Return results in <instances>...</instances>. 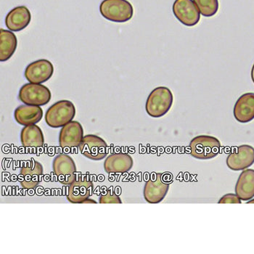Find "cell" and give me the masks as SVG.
Wrapping results in <instances>:
<instances>
[{"mask_svg": "<svg viewBox=\"0 0 254 254\" xmlns=\"http://www.w3.org/2000/svg\"><path fill=\"white\" fill-rule=\"evenodd\" d=\"M54 73L53 64L48 60L41 59L30 64L25 70V77L33 84H42L51 78Z\"/></svg>", "mask_w": 254, "mask_h": 254, "instance_id": "11", "label": "cell"}, {"mask_svg": "<svg viewBox=\"0 0 254 254\" xmlns=\"http://www.w3.org/2000/svg\"><path fill=\"white\" fill-rule=\"evenodd\" d=\"M226 164L233 171H241L248 169L254 164V148L249 145L237 147L227 156Z\"/></svg>", "mask_w": 254, "mask_h": 254, "instance_id": "10", "label": "cell"}, {"mask_svg": "<svg viewBox=\"0 0 254 254\" xmlns=\"http://www.w3.org/2000/svg\"><path fill=\"white\" fill-rule=\"evenodd\" d=\"M42 172L43 167L38 161L34 159L27 161L20 169V185L25 189H34L38 186Z\"/></svg>", "mask_w": 254, "mask_h": 254, "instance_id": "14", "label": "cell"}, {"mask_svg": "<svg viewBox=\"0 0 254 254\" xmlns=\"http://www.w3.org/2000/svg\"><path fill=\"white\" fill-rule=\"evenodd\" d=\"M93 183L87 175H80L68 187L67 199L71 203H83L92 195Z\"/></svg>", "mask_w": 254, "mask_h": 254, "instance_id": "12", "label": "cell"}, {"mask_svg": "<svg viewBox=\"0 0 254 254\" xmlns=\"http://www.w3.org/2000/svg\"><path fill=\"white\" fill-rule=\"evenodd\" d=\"M19 100L29 106H42L50 103L51 92L48 87L41 84H26L20 88Z\"/></svg>", "mask_w": 254, "mask_h": 254, "instance_id": "5", "label": "cell"}, {"mask_svg": "<svg viewBox=\"0 0 254 254\" xmlns=\"http://www.w3.org/2000/svg\"><path fill=\"white\" fill-rule=\"evenodd\" d=\"M190 154L196 159L209 160L220 153L221 142L217 138L208 135L194 137L190 142Z\"/></svg>", "mask_w": 254, "mask_h": 254, "instance_id": "4", "label": "cell"}, {"mask_svg": "<svg viewBox=\"0 0 254 254\" xmlns=\"http://www.w3.org/2000/svg\"><path fill=\"white\" fill-rule=\"evenodd\" d=\"M233 114L240 123L246 124L254 119V93L248 92L241 95L235 103Z\"/></svg>", "mask_w": 254, "mask_h": 254, "instance_id": "15", "label": "cell"}, {"mask_svg": "<svg viewBox=\"0 0 254 254\" xmlns=\"http://www.w3.org/2000/svg\"><path fill=\"white\" fill-rule=\"evenodd\" d=\"M55 175L59 182L65 186H70L76 180V166L71 157L66 154H60L53 162Z\"/></svg>", "mask_w": 254, "mask_h": 254, "instance_id": "9", "label": "cell"}, {"mask_svg": "<svg viewBox=\"0 0 254 254\" xmlns=\"http://www.w3.org/2000/svg\"><path fill=\"white\" fill-rule=\"evenodd\" d=\"M172 91L166 87L153 89L145 103V111L150 117L161 118L165 116L173 105Z\"/></svg>", "mask_w": 254, "mask_h": 254, "instance_id": "1", "label": "cell"}, {"mask_svg": "<svg viewBox=\"0 0 254 254\" xmlns=\"http://www.w3.org/2000/svg\"><path fill=\"white\" fill-rule=\"evenodd\" d=\"M134 161L127 153H114L107 157L104 162V169L108 174L126 173L132 169Z\"/></svg>", "mask_w": 254, "mask_h": 254, "instance_id": "17", "label": "cell"}, {"mask_svg": "<svg viewBox=\"0 0 254 254\" xmlns=\"http://www.w3.org/2000/svg\"><path fill=\"white\" fill-rule=\"evenodd\" d=\"M199 12L204 17H212L219 10L218 0H193Z\"/></svg>", "mask_w": 254, "mask_h": 254, "instance_id": "22", "label": "cell"}, {"mask_svg": "<svg viewBox=\"0 0 254 254\" xmlns=\"http://www.w3.org/2000/svg\"><path fill=\"white\" fill-rule=\"evenodd\" d=\"M84 137V130L78 122H70L60 131L59 144L63 148L78 147Z\"/></svg>", "mask_w": 254, "mask_h": 254, "instance_id": "13", "label": "cell"}, {"mask_svg": "<svg viewBox=\"0 0 254 254\" xmlns=\"http://www.w3.org/2000/svg\"><path fill=\"white\" fill-rule=\"evenodd\" d=\"M172 10L177 19L188 27L195 26L200 21V13L193 0H175Z\"/></svg>", "mask_w": 254, "mask_h": 254, "instance_id": "8", "label": "cell"}, {"mask_svg": "<svg viewBox=\"0 0 254 254\" xmlns=\"http://www.w3.org/2000/svg\"><path fill=\"white\" fill-rule=\"evenodd\" d=\"M100 203H122V200L119 196L114 194L111 195L110 192L106 195H101L100 197Z\"/></svg>", "mask_w": 254, "mask_h": 254, "instance_id": "23", "label": "cell"}, {"mask_svg": "<svg viewBox=\"0 0 254 254\" xmlns=\"http://www.w3.org/2000/svg\"><path fill=\"white\" fill-rule=\"evenodd\" d=\"M151 178L144 187V198L147 203L156 204L164 200L169 190V183L164 180L163 174H152Z\"/></svg>", "mask_w": 254, "mask_h": 254, "instance_id": "7", "label": "cell"}, {"mask_svg": "<svg viewBox=\"0 0 254 254\" xmlns=\"http://www.w3.org/2000/svg\"><path fill=\"white\" fill-rule=\"evenodd\" d=\"M247 203H249V204H250V203H254V199H251L250 200H249V201L247 202Z\"/></svg>", "mask_w": 254, "mask_h": 254, "instance_id": "26", "label": "cell"}, {"mask_svg": "<svg viewBox=\"0 0 254 254\" xmlns=\"http://www.w3.org/2000/svg\"><path fill=\"white\" fill-rule=\"evenodd\" d=\"M76 115V108L72 102L61 100L48 108L45 122L51 128H60L72 122Z\"/></svg>", "mask_w": 254, "mask_h": 254, "instance_id": "3", "label": "cell"}, {"mask_svg": "<svg viewBox=\"0 0 254 254\" xmlns=\"http://www.w3.org/2000/svg\"><path fill=\"white\" fill-rule=\"evenodd\" d=\"M252 81H253V82L254 84V64L253 65V67H252Z\"/></svg>", "mask_w": 254, "mask_h": 254, "instance_id": "25", "label": "cell"}, {"mask_svg": "<svg viewBox=\"0 0 254 254\" xmlns=\"http://www.w3.org/2000/svg\"><path fill=\"white\" fill-rule=\"evenodd\" d=\"M218 203H241V200L236 194L229 193L222 196Z\"/></svg>", "mask_w": 254, "mask_h": 254, "instance_id": "24", "label": "cell"}, {"mask_svg": "<svg viewBox=\"0 0 254 254\" xmlns=\"http://www.w3.org/2000/svg\"><path fill=\"white\" fill-rule=\"evenodd\" d=\"M16 36L10 30H0V61L6 62L13 56L17 49Z\"/></svg>", "mask_w": 254, "mask_h": 254, "instance_id": "20", "label": "cell"}, {"mask_svg": "<svg viewBox=\"0 0 254 254\" xmlns=\"http://www.w3.org/2000/svg\"><path fill=\"white\" fill-rule=\"evenodd\" d=\"M100 12L109 21L125 23L132 18L134 8L127 0H103L100 5Z\"/></svg>", "mask_w": 254, "mask_h": 254, "instance_id": "2", "label": "cell"}, {"mask_svg": "<svg viewBox=\"0 0 254 254\" xmlns=\"http://www.w3.org/2000/svg\"><path fill=\"white\" fill-rule=\"evenodd\" d=\"M80 153L92 161H100L108 155V147L104 139L94 134H88L83 137L78 145Z\"/></svg>", "mask_w": 254, "mask_h": 254, "instance_id": "6", "label": "cell"}, {"mask_svg": "<svg viewBox=\"0 0 254 254\" xmlns=\"http://www.w3.org/2000/svg\"><path fill=\"white\" fill-rule=\"evenodd\" d=\"M22 145L26 147H42L45 142L42 129L35 125L25 126L20 133Z\"/></svg>", "mask_w": 254, "mask_h": 254, "instance_id": "21", "label": "cell"}, {"mask_svg": "<svg viewBox=\"0 0 254 254\" xmlns=\"http://www.w3.org/2000/svg\"><path fill=\"white\" fill-rule=\"evenodd\" d=\"M31 20L30 10L26 6H18L6 15L5 26L11 31H22L29 26Z\"/></svg>", "mask_w": 254, "mask_h": 254, "instance_id": "16", "label": "cell"}, {"mask_svg": "<svg viewBox=\"0 0 254 254\" xmlns=\"http://www.w3.org/2000/svg\"><path fill=\"white\" fill-rule=\"evenodd\" d=\"M43 111L40 106L23 105L16 108L14 117L17 123L22 126L36 125L42 120Z\"/></svg>", "mask_w": 254, "mask_h": 254, "instance_id": "18", "label": "cell"}, {"mask_svg": "<svg viewBox=\"0 0 254 254\" xmlns=\"http://www.w3.org/2000/svg\"><path fill=\"white\" fill-rule=\"evenodd\" d=\"M235 194L241 200L248 201L254 197V170L246 169L238 177L235 186Z\"/></svg>", "mask_w": 254, "mask_h": 254, "instance_id": "19", "label": "cell"}]
</instances>
